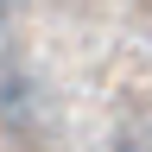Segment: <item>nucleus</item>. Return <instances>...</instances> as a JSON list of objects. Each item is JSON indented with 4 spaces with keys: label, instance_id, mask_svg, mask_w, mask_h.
Returning <instances> with one entry per match:
<instances>
[{
    "label": "nucleus",
    "instance_id": "1",
    "mask_svg": "<svg viewBox=\"0 0 152 152\" xmlns=\"http://www.w3.org/2000/svg\"><path fill=\"white\" fill-rule=\"evenodd\" d=\"M0 19H7V0H0Z\"/></svg>",
    "mask_w": 152,
    "mask_h": 152
}]
</instances>
